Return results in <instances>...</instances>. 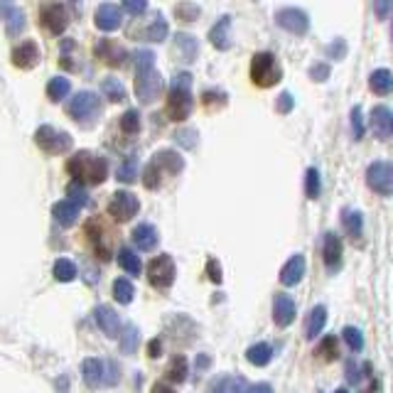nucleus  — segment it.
I'll list each match as a JSON object with an SVG mask.
<instances>
[{
  "label": "nucleus",
  "mask_w": 393,
  "mask_h": 393,
  "mask_svg": "<svg viewBox=\"0 0 393 393\" xmlns=\"http://www.w3.org/2000/svg\"><path fill=\"white\" fill-rule=\"evenodd\" d=\"M67 172H69L79 184H101L108 177V163L101 155L88 153V150H79L74 158L67 163Z\"/></svg>",
  "instance_id": "nucleus-1"
},
{
  "label": "nucleus",
  "mask_w": 393,
  "mask_h": 393,
  "mask_svg": "<svg viewBox=\"0 0 393 393\" xmlns=\"http://www.w3.org/2000/svg\"><path fill=\"white\" fill-rule=\"evenodd\" d=\"M182 170H184L182 155L175 153V150H160V153H155L153 158H150V163H147L145 172H143V184H145L147 189H160L163 180L180 175Z\"/></svg>",
  "instance_id": "nucleus-2"
},
{
  "label": "nucleus",
  "mask_w": 393,
  "mask_h": 393,
  "mask_svg": "<svg viewBox=\"0 0 393 393\" xmlns=\"http://www.w3.org/2000/svg\"><path fill=\"white\" fill-rule=\"evenodd\" d=\"M189 113H192V77L180 74L170 86L167 116H170V121H184Z\"/></svg>",
  "instance_id": "nucleus-3"
},
{
  "label": "nucleus",
  "mask_w": 393,
  "mask_h": 393,
  "mask_svg": "<svg viewBox=\"0 0 393 393\" xmlns=\"http://www.w3.org/2000/svg\"><path fill=\"white\" fill-rule=\"evenodd\" d=\"M82 371L88 386H116L118 379H121V369L111 359L91 357L82 364Z\"/></svg>",
  "instance_id": "nucleus-4"
},
{
  "label": "nucleus",
  "mask_w": 393,
  "mask_h": 393,
  "mask_svg": "<svg viewBox=\"0 0 393 393\" xmlns=\"http://www.w3.org/2000/svg\"><path fill=\"white\" fill-rule=\"evenodd\" d=\"M251 79H253V84H256V86H261V88L276 86V84L283 79V69H281V64H278L276 54H270V52L253 54V59H251Z\"/></svg>",
  "instance_id": "nucleus-5"
},
{
  "label": "nucleus",
  "mask_w": 393,
  "mask_h": 393,
  "mask_svg": "<svg viewBox=\"0 0 393 393\" xmlns=\"http://www.w3.org/2000/svg\"><path fill=\"white\" fill-rule=\"evenodd\" d=\"M67 113L84 126L94 123L96 118L101 116V99L94 91H79V94L69 101V106H67Z\"/></svg>",
  "instance_id": "nucleus-6"
},
{
  "label": "nucleus",
  "mask_w": 393,
  "mask_h": 393,
  "mask_svg": "<svg viewBox=\"0 0 393 393\" xmlns=\"http://www.w3.org/2000/svg\"><path fill=\"white\" fill-rule=\"evenodd\" d=\"M35 143L40 145V150L49 155H62L71 147V135L64 130H57L52 126H40L35 133Z\"/></svg>",
  "instance_id": "nucleus-7"
},
{
  "label": "nucleus",
  "mask_w": 393,
  "mask_h": 393,
  "mask_svg": "<svg viewBox=\"0 0 393 393\" xmlns=\"http://www.w3.org/2000/svg\"><path fill=\"white\" fill-rule=\"evenodd\" d=\"M163 91V77L160 71H155V67L150 69H135V96L143 101V104H150L155 101Z\"/></svg>",
  "instance_id": "nucleus-8"
},
{
  "label": "nucleus",
  "mask_w": 393,
  "mask_h": 393,
  "mask_svg": "<svg viewBox=\"0 0 393 393\" xmlns=\"http://www.w3.org/2000/svg\"><path fill=\"white\" fill-rule=\"evenodd\" d=\"M175 261L167 256V253H163V256H158V259L150 261V265H147V281H150V285L158 290H167L175 283Z\"/></svg>",
  "instance_id": "nucleus-9"
},
{
  "label": "nucleus",
  "mask_w": 393,
  "mask_h": 393,
  "mask_svg": "<svg viewBox=\"0 0 393 393\" xmlns=\"http://www.w3.org/2000/svg\"><path fill=\"white\" fill-rule=\"evenodd\" d=\"M141 211V202L133 192H126V189H118L111 194V202H108V214H111L116 222H130Z\"/></svg>",
  "instance_id": "nucleus-10"
},
{
  "label": "nucleus",
  "mask_w": 393,
  "mask_h": 393,
  "mask_svg": "<svg viewBox=\"0 0 393 393\" xmlns=\"http://www.w3.org/2000/svg\"><path fill=\"white\" fill-rule=\"evenodd\" d=\"M366 182L374 192L393 194V163H374L366 170Z\"/></svg>",
  "instance_id": "nucleus-11"
},
{
  "label": "nucleus",
  "mask_w": 393,
  "mask_h": 393,
  "mask_svg": "<svg viewBox=\"0 0 393 393\" xmlns=\"http://www.w3.org/2000/svg\"><path fill=\"white\" fill-rule=\"evenodd\" d=\"M40 20L47 32L59 35V32H64L67 25H69V12H67V8L62 5V3H45L40 10Z\"/></svg>",
  "instance_id": "nucleus-12"
},
{
  "label": "nucleus",
  "mask_w": 393,
  "mask_h": 393,
  "mask_svg": "<svg viewBox=\"0 0 393 393\" xmlns=\"http://www.w3.org/2000/svg\"><path fill=\"white\" fill-rule=\"evenodd\" d=\"M276 23L283 29H288L293 35H305L307 27H310V18L300 8H283L276 12Z\"/></svg>",
  "instance_id": "nucleus-13"
},
{
  "label": "nucleus",
  "mask_w": 393,
  "mask_h": 393,
  "mask_svg": "<svg viewBox=\"0 0 393 393\" xmlns=\"http://www.w3.org/2000/svg\"><path fill=\"white\" fill-rule=\"evenodd\" d=\"M94 20L101 32H116V29L121 27V23H123V12H121L118 5H113V3H104V5L96 8Z\"/></svg>",
  "instance_id": "nucleus-14"
},
{
  "label": "nucleus",
  "mask_w": 393,
  "mask_h": 393,
  "mask_svg": "<svg viewBox=\"0 0 393 393\" xmlns=\"http://www.w3.org/2000/svg\"><path fill=\"white\" fill-rule=\"evenodd\" d=\"M295 312H298V307H295V300L288 293H278L273 298V322L278 327H288L295 320Z\"/></svg>",
  "instance_id": "nucleus-15"
},
{
  "label": "nucleus",
  "mask_w": 393,
  "mask_h": 393,
  "mask_svg": "<svg viewBox=\"0 0 393 393\" xmlns=\"http://www.w3.org/2000/svg\"><path fill=\"white\" fill-rule=\"evenodd\" d=\"M96 57L104 62V64H111V67H123L126 59H128V52H126L118 42L111 40H101L96 45Z\"/></svg>",
  "instance_id": "nucleus-16"
},
{
  "label": "nucleus",
  "mask_w": 393,
  "mask_h": 393,
  "mask_svg": "<svg viewBox=\"0 0 393 393\" xmlns=\"http://www.w3.org/2000/svg\"><path fill=\"white\" fill-rule=\"evenodd\" d=\"M40 62V47H37L32 40L20 42L18 47L12 49V64L20 67V69H32Z\"/></svg>",
  "instance_id": "nucleus-17"
},
{
  "label": "nucleus",
  "mask_w": 393,
  "mask_h": 393,
  "mask_svg": "<svg viewBox=\"0 0 393 393\" xmlns=\"http://www.w3.org/2000/svg\"><path fill=\"white\" fill-rule=\"evenodd\" d=\"M96 324H99V329L108 337V340H116V337L121 335V320H118V312L108 305L96 307Z\"/></svg>",
  "instance_id": "nucleus-18"
},
{
  "label": "nucleus",
  "mask_w": 393,
  "mask_h": 393,
  "mask_svg": "<svg viewBox=\"0 0 393 393\" xmlns=\"http://www.w3.org/2000/svg\"><path fill=\"white\" fill-rule=\"evenodd\" d=\"M322 256H324V265H327L329 273L342 268V241L337 234H327L324 236V248H322Z\"/></svg>",
  "instance_id": "nucleus-19"
},
{
  "label": "nucleus",
  "mask_w": 393,
  "mask_h": 393,
  "mask_svg": "<svg viewBox=\"0 0 393 393\" xmlns=\"http://www.w3.org/2000/svg\"><path fill=\"white\" fill-rule=\"evenodd\" d=\"M302 276H305V256H293V259H288V263L283 265L281 270V283L283 285H288V288H293V285H298L300 281H302Z\"/></svg>",
  "instance_id": "nucleus-20"
},
{
  "label": "nucleus",
  "mask_w": 393,
  "mask_h": 393,
  "mask_svg": "<svg viewBox=\"0 0 393 393\" xmlns=\"http://www.w3.org/2000/svg\"><path fill=\"white\" fill-rule=\"evenodd\" d=\"M371 128L379 138H388V133L393 130V113L388 111L386 106H376L371 113Z\"/></svg>",
  "instance_id": "nucleus-21"
},
{
  "label": "nucleus",
  "mask_w": 393,
  "mask_h": 393,
  "mask_svg": "<svg viewBox=\"0 0 393 393\" xmlns=\"http://www.w3.org/2000/svg\"><path fill=\"white\" fill-rule=\"evenodd\" d=\"M133 243H135L138 251H153V248L158 246V231H155V226H150V224L135 226Z\"/></svg>",
  "instance_id": "nucleus-22"
},
{
  "label": "nucleus",
  "mask_w": 393,
  "mask_h": 393,
  "mask_svg": "<svg viewBox=\"0 0 393 393\" xmlns=\"http://www.w3.org/2000/svg\"><path fill=\"white\" fill-rule=\"evenodd\" d=\"M79 209H82V206L74 204L71 200H62L52 206V217L59 222V226H71V224L79 219Z\"/></svg>",
  "instance_id": "nucleus-23"
},
{
  "label": "nucleus",
  "mask_w": 393,
  "mask_h": 393,
  "mask_svg": "<svg viewBox=\"0 0 393 393\" xmlns=\"http://www.w3.org/2000/svg\"><path fill=\"white\" fill-rule=\"evenodd\" d=\"M229 29H231V18L229 15H224L222 20H219L214 27H211V32H209V40H211V45L217 49H229L231 47V40H229Z\"/></svg>",
  "instance_id": "nucleus-24"
},
{
  "label": "nucleus",
  "mask_w": 393,
  "mask_h": 393,
  "mask_svg": "<svg viewBox=\"0 0 393 393\" xmlns=\"http://www.w3.org/2000/svg\"><path fill=\"white\" fill-rule=\"evenodd\" d=\"M324 324H327V307H324V305L312 307L310 315H307V322H305V337H307V340H315V337L324 329Z\"/></svg>",
  "instance_id": "nucleus-25"
},
{
  "label": "nucleus",
  "mask_w": 393,
  "mask_h": 393,
  "mask_svg": "<svg viewBox=\"0 0 393 393\" xmlns=\"http://www.w3.org/2000/svg\"><path fill=\"white\" fill-rule=\"evenodd\" d=\"M369 86H371V91L379 94V96L391 94L393 91V74L388 69H376L369 79Z\"/></svg>",
  "instance_id": "nucleus-26"
},
{
  "label": "nucleus",
  "mask_w": 393,
  "mask_h": 393,
  "mask_svg": "<svg viewBox=\"0 0 393 393\" xmlns=\"http://www.w3.org/2000/svg\"><path fill=\"white\" fill-rule=\"evenodd\" d=\"M246 383L241 376H219L217 381L211 383V393H243Z\"/></svg>",
  "instance_id": "nucleus-27"
},
{
  "label": "nucleus",
  "mask_w": 393,
  "mask_h": 393,
  "mask_svg": "<svg viewBox=\"0 0 393 393\" xmlns=\"http://www.w3.org/2000/svg\"><path fill=\"white\" fill-rule=\"evenodd\" d=\"M246 359L253 366H265L273 359V346L265 344V342H259V344H253L246 352Z\"/></svg>",
  "instance_id": "nucleus-28"
},
{
  "label": "nucleus",
  "mask_w": 393,
  "mask_h": 393,
  "mask_svg": "<svg viewBox=\"0 0 393 393\" xmlns=\"http://www.w3.org/2000/svg\"><path fill=\"white\" fill-rule=\"evenodd\" d=\"M52 273L59 283H71L74 278H77V265H74V261L71 259H57L54 261Z\"/></svg>",
  "instance_id": "nucleus-29"
},
{
  "label": "nucleus",
  "mask_w": 393,
  "mask_h": 393,
  "mask_svg": "<svg viewBox=\"0 0 393 393\" xmlns=\"http://www.w3.org/2000/svg\"><path fill=\"white\" fill-rule=\"evenodd\" d=\"M5 20H8V35L18 37L25 29V12L18 5H10L5 10Z\"/></svg>",
  "instance_id": "nucleus-30"
},
{
  "label": "nucleus",
  "mask_w": 393,
  "mask_h": 393,
  "mask_svg": "<svg viewBox=\"0 0 393 393\" xmlns=\"http://www.w3.org/2000/svg\"><path fill=\"white\" fill-rule=\"evenodd\" d=\"M118 265H121L126 273H130V276H138L141 268H143L138 253L130 251V248H121V251H118Z\"/></svg>",
  "instance_id": "nucleus-31"
},
{
  "label": "nucleus",
  "mask_w": 393,
  "mask_h": 393,
  "mask_svg": "<svg viewBox=\"0 0 393 393\" xmlns=\"http://www.w3.org/2000/svg\"><path fill=\"white\" fill-rule=\"evenodd\" d=\"M175 45L177 49H180V57L184 59V62H192L194 57H197V52H200V47H197V40H194L192 35H180L175 37Z\"/></svg>",
  "instance_id": "nucleus-32"
},
{
  "label": "nucleus",
  "mask_w": 393,
  "mask_h": 393,
  "mask_svg": "<svg viewBox=\"0 0 393 393\" xmlns=\"http://www.w3.org/2000/svg\"><path fill=\"white\" fill-rule=\"evenodd\" d=\"M101 91H104L106 99L113 101V104H121V101L126 99V86L113 77L104 79V84H101Z\"/></svg>",
  "instance_id": "nucleus-33"
},
{
  "label": "nucleus",
  "mask_w": 393,
  "mask_h": 393,
  "mask_svg": "<svg viewBox=\"0 0 393 393\" xmlns=\"http://www.w3.org/2000/svg\"><path fill=\"white\" fill-rule=\"evenodd\" d=\"M165 376H167L172 383H182L184 379H187V359H184V357H172L170 366H167V371H165Z\"/></svg>",
  "instance_id": "nucleus-34"
},
{
  "label": "nucleus",
  "mask_w": 393,
  "mask_h": 393,
  "mask_svg": "<svg viewBox=\"0 0 393 393\" xmlns=\"http://www.w3.org/2000/svg\"><path fill=\"white\" fill-rule=\"evenodd\" d=\"M133 295H135L133 283H130L128 278H116V283H113V298H116L121 305H128L130 300H133Z\"/></svg>",
  "instance_id": "nucleus-35"
},
{
  "label": "nucleus",
  "mask_w": 393,
  "mask_h": 393,
  "mask_svg": "<svg viewBox=\"0 0 393 393\" xmlns=\"http://www.w3.org/2000/svg\"><path fill=\"white\" fill-rule=\"evenodd\" d=\"M342 219H344V229H346V234L352 236V239H359V236H361V222H364V217H361V211L346 209L344 214H342Z\"/></svg>",
  "instance_id": "nucleus-36"
},
{
  "label": "nucleus",
  "mask_w": 393,
  "mask_h": 393,
  "mask_svg": "<svg viewBox=\"0 0 393 393\" xmlns=\"http://www.w3.org/2000/svg\"><path fill=\"white\" fill-rule=\"evenodd\" d=\"M138 340H141V332L135 324H126L123 335H121V352L123 354H133L138 349Z\"/></svg>",
  "instance_id": "nucleus-37"
},
{
  "label": "nucleus",
  "mask_w": 393,
  "mask_h": 393,
  "mask_svg": "<svg viewBox=\"0 0 393 393\" xmlns=\"http://www.w3.org/2000/svg\"><path fill=\"white\" fill-rule=\"evenodd\" d=\"M69 79H64V77H54V79H49V84H47V96L52 101H62V99H67V94H69Z\"/></svg>",
  "instance_id": "nucleus-38"
},
{
  "label": "nucleus",
  "mask_w": 393,
  "mask_h": 393,
  "mask_svg": "<svg viewBox=\"0 0 393 393\" xmlns=\"http://www.w3.org/2000/svg\"><path fill=\"white\" fill-rule=\"evenodd\" d=\"M145 37H147L150 42H163V40H167V23L163 20V15H155L153 23L147 25Z\"/></svg>",
  "instance_id": "nucleus-39"
},
{
  "label": "nucleus",
  "mask_w": 393,
  "mask_h": 393,
  "mask_svg": "<svg viewBox=\"0 0 393 393\" xmlns=\"http://www.w3.org/2000/svg\"><path fill=\"white\" fill-rule=\"evenodd\" d=\"M121 130L128 135H135L138 130H141V113L135 111V108H130V111L123 113V118H121Z\"/></svg>",
  "instance_id": "nucleus-40"
},
{
  "label": "nucleus",
  "mask_w": 393,
  "mask_h": 393,
  "mask_svg": "<svg viewBox=\"0 0 393 393\" xmlns=\"http://www.w3.org/2000/svg\"><path fill=\"white\" fill-rule=\"evenodd\" d=\"M342 337H344V342L352 346L354 352H361V349H364V335H361V329L359 327H352V324H349V327H344Z\"/></svg>",
  "instance_id": "nucleus-41"
},
{
  "label": "nucleus",
  "mask_w": 393,
  "mask_h": 393,
  "mask_svg": "<svg viewBox=\"0 0 393 393\" xmlns=\"http://www.w3.org/2000/svg\"><path fill=\"white\" fill-rule=\"evenodd\" d=\"M135 175H138V160H135V158L126 160V163L121 165V167H118V172H116V177L121 180V182H133Z\"/></svg>",
  "instance_id": "nucleus-42"
},
{
  "label": "nucleus",
  "mask_w": 393,
  "mask_h": 393,
  "mask_svg": "<svg viewBox=\"0 0 393 393\" xmlns=\"http://www.w3.org/2000/svg\"><path fill=\"white\" fill-rule=\"evenodd\" d=\"M305 194L310 200H317L320 197V172L315 167H310L305 175Z\"/></svg>",
  "instance_id": "nucleus-43"
},
{
  "label": "nucleus",
  "mask_w": 393,
  "mask_h": 393,
  "mask_svg": "<svg viewBox=\"0 0 393 393\" xmlns=\"http://www.w3.org/2000/svg\"><path fill=\"white\" fill-rule=\"evenodd\" d=\"M133 64H135V69H150V67H155V54L147 52V49H135Z\"/></svg>",
  "instance_id": "nucleus-44"
},
{
  "label": "nucleus",
  "mask_w": 393,
  "mask_h": 393,
  "mask_svg": "<svg viewBox=\"0 0 393 393\" xmlns=\"http://www.w3.org/2000/svg\"><path fill=\"white\" fill-rule=\"evenodd\" d=\"M67 194H69V200L74 202V204H79V206L88 204V194H86V189H84L79 182H71L69 187H67Z\"/></svg>",
  "instance_id": "nucleus-45"
},
{
  "label": "nucleus",
  "mask_w": 393,
  "mask_h": 393,
  "mask_svg": "<svg viewBox=\"0 0 393 393\" xmlns=\"http://www.w3.org/2000/svg\"><path fill=\"white\" fill-rule=\"evenodd\" d=\"M317 352H320V357H324V361H332L337 357V337H324Z\"/></svg>",
  "instance_id": "nucleus-46"
},
{
  "label": "nucleus",
  "mask_w": 393,
  "mask_h": 393,
  "mask_svg": "<svg viewBox=\"0 0 393 393\" xmlns=\"http://www.w3.org/2000/svg\"><path fill=\"white\" fill-rule=\"evenodd\" d=\"M352 130H354V138L361 141L364 138V121H361V106H354L352 111Z\"/></svg>",
  "instance_id": "nucleus-47"
},
{
  "label": "nucleus",
  "mask_w": 393,
  "mask_h": 393,
  "mask_svg": "<svg viewBox=\"0 0 393 393\" xmlns=\"http://www.w3.org/2000/svg\"><path fill=\"white\" fill-rule=\"evenodd\" d=\"M175 15H177V20H182V23H192V20L200 15V8L197 5H177Z\"/></svg>",
  "instance_id": "nucleus-48"
},
{
  "label": "nucleus",
  "mask_w": 393,
  "mask_h": 393,
  "mask_svg": "<svg viewBox=\"0 0 393 393\" xmlns=\"http://www.w3.org/2000/svg\"><path fill=\"white\" fill-rule=\"evenodd\" d=\"M123 8L130 15H143L147 8V0H123Z\"/></svg>",
  "instance_id": "nucleus-49"
},
{
  "label": "nucleus",
  "mask_w": 393,
  "mask_h": 393,
  "mask_svg": "<svg viewBox=\"0 0 393 393\" xmlns=\"http://www.w3.org/2000/svg\"><path fill=\"white\" fill-rule=\"evenodd\" d=\"M206 273H209L211 283H222V265H219L217 259L206 261Z\"/></svg>",
  "instance_id": "nucleus-50"
},
{
  "label": "nucleus",
  "mask_w": 393,
  "mask_h": 393,
  "mask_svg": "<svg viewBox=\"0 0 393 393\" xmlns=\"http://www.w3.org/2000/svg\"><path fill=\"white\" fill-rule=\"evenodd\" d=\"M374 8L379 18H388V12H391L393 8V0H374Z\"/></svg>",
  "instance_id": "nucleus-51"
},
{
  "label": "nucleus",
  "mask_w": 393,
  "mask_h": 393,
  "mask_svg": "<svg viewBox=\"0 0 393 393\" xmlns=\"http://www.w3.org/2000/svg\"><path fill=\"white\" fill-rule=\"evenodd\" d=\"M278 111H281V113H290V111H293V96H290V94H281V96H278Z\"/></svg>",
  "instance_id": "nucleus-52"
},
{
  "label": "nucleus",
  "mask_w": 393,
  "mask_h": 393,
  "mask_svg": "<svg viewBox=\"0 0 393 393\" xmlns=\"http://www.w3.org/2000/svg\"><path fill=\"white\" fill-rule=\"evenodd\" d=\"M344 52H346V47H344V42L342 40H337V45H329L327 47V54L329 57H335V59H342L344 57Z\"/></svg>",
  "instance_id": "nucleus-53"
},
{
  "label": "nucleus",
  "mask_w": 393,
  "mask_h": 393,
  "mask_svg": "<svg viewBox=\"0 0 393 393\" xmlns=\"http://www.w3.org/2000/svg\"><path fill=\"white\" fill-rule=\"evenodd\" d=\"M312 79H315V82H324V79L329 77V69L324 64H317V67H312Z\"/></svg>",
  "instance_id": "nucleus-54"
},
{
  "label": "nucleus",
  "mask_w": 393,
  "mask_h": 393,
  "mask_svg": "<svg viewBox=\"0 0 393 393\" xmlns=\"http://www.w3.org/2000/svg\"><path fill=\"white\" fill-rule=\"evenodd\" d=\"M194 138H197V133H187V130H182V133H177V141L182 143V145H187V147H194Z\"/></svg>",
  "instance_id": "nucleus-55"
},
{
  "label": "nucleus",
  "mask_w": 393,
  "mask_h": 393,
  "mask_svg": "<svg viewBox=\"0 0 393 393\" xmlns=\"http://www.w3.org/2000/svg\"><path fill=\"white\" fill-rule=\"evenodd\" d=\"M248 393H273V388L268 383H256V386L248 388Z\"/></svg>",
  "instance_id": "nucleus-56"
},
{
  "label": "nucleus",
  "mask_w": 393,
  "mask_h": 393,
  "mask_svg": "<svg viewBox=\"0 0 393 393\" xmlns=\"http://www.w3.org/2000/svg\"><path fill=\"white\" fill-rule=\"evenodd\" d=\"M150 393H175V391H172V388L167 386V383H155L153 391H150Z\"/></svg>",
  "instance_id": "nucleus-57"
},
{
  "label": "nucleus",
  "mask_w": 393,
  "mask_h": 393,
  "mask_svg": "<svg viewBox=\"0 0 393 393\" xmlns=\"http://www.w3.org/2000/svg\"><path fill=\"white\" fill-rule=\"evenodd\" d=\"M147 354H150V357H158V354H160V340H153V344H147Z\"/></svg>",
  "instance_id": "nucleus-58"
},
{
  "label": "nucleus",
  "mask_w": 393,
  "mask_h": 393,
  "mask_svg": "<svg viewBox=\"0 0 393 393\" xmlns=\"http://www.w3.org/2000/svg\"><path fill=\"white\" fill-rule=\"evenodd\" d=\"M10 5H12V0H0V18L5 15V10H8Z\"/></svg>",
  "instance_id": "nucleus-59"
},
{
  "label": "nucleus",
  "mask_w": 393,
  "mask_h": 393,
  "mask_svg": "<svg viewBox=\"0 0 393 393\" xmlns=\"http://www.w3.org/2000/svg\"><path fill=\"white\" fill-rule=\"evenodd\" d=\"M206 364H209V357H204V354H202V357H200V369H204Z\"/></svg>",
  "instance_id": "nucleus-60"
},
{
  "label": "nucleus",
  "mask_w": 393,
  "mask_h": 393,
  "mask_svg": "<svg viewBox=\"0 0 393 393\" xmlns=\"http://www.w3.org/2000/svg\"><path fill=\"white\" fill-rule=\"evenodd\" d=\"M335 393H349V391H346V388H337Z\"/></svg>",
  "instance_id": "nucleus-61"
}]
</instances>
